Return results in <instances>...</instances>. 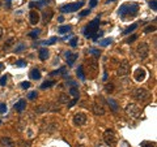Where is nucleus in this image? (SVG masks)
Listing matches in <instances>:
<instances>
[{"instance_id": "f257e3e1", "label": "nucleus", "mask_w": 157, "mask_h": 147, "mask_svg": "<svg viewBox=\"0 0 157 147\" xmlns=\"http://www.w3.org/2000/svg\"><path fill=\"white\" fill-rule=\"evenodd\" d=\"M137 11H139V5L136 3H124L123 5H121L118 13H119V16L122 18H127V17L136 16Z\"/></svg>"}, {"instance_id": "f03ea898", "label": "nucleus", "mask_w": 157, "mask_h": 147, "mask_svg": "<svg viewBox=\"0 0 157 147\" xmlns=\"http://www.w3.org/2000/svg\"><path fill=\"white\" fill-rule=\"evenodd\" d=\"M98 26H100V18H94L93 21H90V22L86 25V27L84 29V34H85V37L92 38L93 34L98 31Z\"/></svg>"}, {"instance_id": "7ed1b4c3", "label": "nucleus", "mask_w": 157, "mask_h": 147, "mask_svg": "<svg viewBox=\"0 0 157 147\" xmlns=\"http://www.w3.org/2000/svg\"><path fill=\"white\" fill-rule=\"evenodd\" d=\"M85 4V2H77V3H71V4H66V5H63L62 8H60V11L63 12V13H72V12H76V11H78L82 5Z\"/></svg>"}, {"instance_id": "20e7f679", "label": "nucleus", "mask_w": 157, "mask_h": 147, "mask_svg": "<svg viewBox=\"0 0 157 147\" xmlns=\"http://www.w3.org/2000/svg\"><path fill=\"white\" fill-rule=\"evenodd\" d=\"M149 91L147 90V89H143V87H139V89H136L134 91V98L136 100H139V102H145V100H148L149 99Z\"/></svg>"}, {"instance_id": "39448f33", "label": "nucleus", "mask_w": 157, "mask_h": 147, "mask_svg": "<svg viewBox=\"0 0 157 147\" xmlns=\"http://www.w3.org/2000/svg\"><path fill=\"white\" fill-rule=\"evenodd\" d=\"M126 113L130 117H132V119H137L141 115V109L136 104H128L126 107Z\"/></svg>"}, {"instance_id": "423d86ee", "label": "nucleus", "mask_w": 157, "mask_h": 147, "mask_svg": "<svg viewBox=\"0 0 157 147\" xmlns=\"http://www.w3.org/2000/svg\"><path fill=\"white\" fill-rule=\"evenodd\" d=\"M104 141H105V143L109 145V146L115 145L117 143V135H115V133L111 129H107L104 133Z\"/></svg>"}, {"instance_id": "0eeeda50", "label": "nucleus", "mask_w": 157, "mask_h": 147, "mask_svg": "<svg viewBox=\"0 0 157 147\" xmlns=\"http://www.w3.org/2000/svg\"><path fill=\"white\" fill-rule=\"evenodd\" d=\"M130 70H131V68H130L128 61L124 60V61L121 63L119 68H118V76H119V77H124L127 74H130Z\"/></svg>"}, {"instance_id": "6e6552de", "label": "nucleus", "mask_w": 157, "mask_h": 147, "mask_svg": "<svg viewBox=\"0 0 157 147\" xmlns=\"http://www.w3.org/2000/svg\"><path fill=\"white\" fill-rule=\"evenodd\" d=\"M148 52H149V47L147 43H140L139 46H137V56H139L140 59H145L147 56H148Z\"/></svg>"}, {"instance_id": "1a4fd4ad", "label": "nucleus", "mask_w": 157, "mask_h": 147, "mask_svg": "<svg viewBox=\"0 0 157 147\" xmlns=\"http://www.w3.org/2000/svg\"><path fill=\"white\" fill-rule=\"evenodd\" d=\"M85 122H86V115L82 113V112H78V113H76L75 117H73V124L77 126H82Z\"/></svg>"}, {"instance_id": "9d476101", "label": "nucleus", "mask_w": 157, "mask_h": 147, "mask_svg": "<svg viewBox=\"0 0 157 147\" xmlns=\"http://www.w3.org/2000/svg\"><path fill=\"white\" fill-rule=\"evenodd\" d=\"M147 77V72L145 69H143V68H137V69L134 72V78L136 82H143L145 80Z\"/></svg>"}, {"instance_id": "9b49d317", "label": "nucleus", "mask_w": 157, "mask_h": 147, "mask_svg": "<svg viewBox=\"0 0 157 147\" xmlns=\"http://www.w3.org/2000/svg\"><path fill=\"white\" fill-rule=\"evenodd\" d=\"M39 20H41L39 13L37 11H30V13H29V21H30L32 25H37L39 22Z\"/></svg>"}, {"instance_id": "f8f14e48", "label": "nucleus", "mask_w": 157, "mask_h": 147, "mask_svg": "<svg viewBox=\"0 0 157 147\" xmlns=\"http://www.w3.org/2000/svg\"><path fill=\"white\" fill-rule=\"evenodd\" d=\"M0 145L3 147H14L16 146L14 141L12 138H9V137H3V138L0 139Z\"/></svg>"}, {"instance_id": "ddd939ff", "label": "nucleus", "mask_w": 157, "mask_h": 147, "mask_svg": "<svg viewBox=\"0 0 157 147\" xmlns=\"http://www.w3.org/2000/svg\"><path fill=\"white\" fill-rule=\"evenodd\" d=\"M93 112H94V115H97V116H102V115H105V108L102 107V104L94 103V104H93Z\"/></svg>"}, {"instance_id": "4468645a", "label": "nucleus", "mask_w": 157, "mask_h": 147, "mask_svg": "<svg viewBox=\"0 0 157 147\" xmlns=\"http://www.w3.org/2000/svg\"><path fill=\"white\" fill-rule=\"evenodd\" d=\"M25 107H26V100L21 99V100H18L16 104H14V109H16L17 112H22L24 109H25Z\"/></svg>"}, {"instance_id": "2eb2a0df", "label": "nucleus", "mask_w": 157, "mask_h": 147, "mask_svg": "<svg viewBox=\"0 0 157 147\" xmlns=\"http://www.w3.org/2000/svg\"><path fill=\"white\" fill-rule=\"evenodd\" d=\"M66 57H67V63L68 65H73V63L77 60V53H71V52H67L66 53Z\"/></svg>"}, {"instance_id": "dca6fc26", "label": "nucleus", "mask_w": 157, "mask_h": 147, "mask_svg": "<svg viewBox=\"0 0 157 147\" xmlns=\"http://www.w3.org/2000/svg\"><path fill=\"white\" fill-rule=\"evenodd\" d=\"M38 56H39L41 60L45 61V60H47V59H48V56H50V52H48L47 48H41L39 52H38Z\"/></svg>"}, {"instance_id": "f3484780", "label": "nucleus", "mask_w": 157, "mask_h": 147, "mask_svg": "<svg viewBox=\"0 0 157 147\" xmlns=\"http://www.w3.org/2000/svg\"><path fill=\"white\" fill-rule=\"evenodd\" d=\"M50 3V0H42V2H32L30 3V8H34V7H37V8H42V7H45L46 4Z\"/></svg>"}, {"instance_id": "a211bd4d", "label": "nucleus", "mask_w": 157, "mask_h": 147, "mask_svg": "<svg viewBox=\"0 0 157 147\" xmlns=\"http://www.w3.org/2000/svg\"><path fill=\"white\" fill-rule=\"evenodd\" d=\"M52 16H54L52 11H45V12H43V16H42V21L45 23H47L52 18Z\"/></svg>"}, {"instance_id": "6ab92c4d", "label": "nucleus", "mask_w": 157, "mask_h": 147, "mask_svg": "<svg viewBox=\"0 0 157 147\" xmlns=\"http://www.w3.org/2000/svg\"><path fill=\"white\" fill-rule=\"evenodd\" d=\"M30 78L32 80H39V78H41V73H39V70L38 69H32V72H30Z\"/></svg>"}, {"instance_id": "aec40b11", "label": "nucleus", "mask_w": 157, "mask_h": 147, "mask_svg": "<svg viewBox=\"0 0 157 147\" xmlns=\"http://www.w3.org/2000/svg\"><path fill=\"white\" fill-rule=\"evenodd\" d=\"M47 109H50V104H42L39 107H36V112H38V113H41V112H46Z\"/></svg>"}, {"instance_id": "412c9836", "label": "nucleus", "mask_w": 157, "mask_h": 147, "mask_svg": "<svg viewBox=\"0 0 157 147\" xmlns=\"http://www.w3.org/2000/svg\"><path fill=\"white\" fill-rule=\"evenodd\" d=\"M86 63H88V68L92 69L93 73H96L97 72V63H96V60H88Z\"/></svg>"}, {"instance_id": "4be33fe9", "label": "nucleus", "mask_w": 157, "mask_h": 147, "mask_svg": "<svg viewBox=\"0 0 157 147\" xmlns=\"http://www.w3.org/2000/svg\"><path fill=\"white\" fill-rule=\"evenodd\" d=\"M71 31V26L70 25H64V26H60L58 29V33L59 34H67Z\"/></svg>"}, {"instance_id": "5701e85b", "label": "nucleus", "mask_w": 157, "mask_h": 147, "mask_svg": "<svg viewBox=\"0 0 157 147\" xmlns=\"http://www.w3.org/2000/svg\"><path fill=\"white\" fill-rule=\"evenodd\" d=\"M39 34H41V30H39V29H34V30H32L29 33V37L33 38V39H37L39 37Z\"/></svg>"}, {"instance_id": "b1692460", "label": "nucleus", "mask_w": 157, "mask_h": 147, "mask_svg": "<svg viewBox=\"0 0 157 147\" xmlns=\"http://www.w3.org/2000/svg\"><path fill=\"white\" fill-rule=\"evenodd\" d=\"M70 95H72L73 98H77V99H78V89L76 86H72L70 89Z\"/></svg>"}, {"instance_id": "393cba45", "label": "nucleus", "mask_w": 157, "mask_h": 147, "mask_svg": "<svg viewBox=\"0 0 157 147\" xmlns=\"http://www.w3.org/2000/svg\"><path fill=\"white\" fill-rule=\"evenodd\" d=\"M140 147H156L155 142H151V141H144L140 143Z\"/></svg>"}, {"instance_id": "a878e982", "label": "nucleus", "mask_w": 157, "mask_h": 147, "mask_svg": "<svg viewBox=\"0 0 157 147\" xmlns=\"http://www.w3.org/2000/svg\"><path fill=\"white\" fill-rule=\"evenodd\" d=\"M68 99H70V98H68L67 94H62L60 96H59V103H62V104H67Z\"/></svg>"}, {"instance_id": "bb28decb", "label": "nucleus", "mask_w": 157, "mask_h": 147, "mask_svg": "<svg viewBox=\"0 0 157 147\" xmlns=\"http://www.w3.org/2000/svg\"><path fill=\"white\" fill-rule=\"evenodd\" d=\"M77 77L80 78V80H84V78H85L84 68H82V66H78V68H77Z\"/></svg>"}, {"instance_id": "cd10ccee", "label": "nucleus", "mask_w": 157, "mask_h": 147, "mask_svg": "<svg viewBox=\"0 0 157 147\" xmlns=\"http://www.w3.org/2000/svg\"><path fill=\"white\" fill-rule=\"evenodd\" d=\"M107 103H109V106L111 107V109L114 111V112H117V111H118V106H117V102H115V100L109 99V100H107Z\"/></svg>"}, {"instance_id": "c85d7f7f", "label": "nucleus", "mask_w": 157, "mask_h": 147, "mask_svg": "<svg viewBox=\"0 0 157 147\" xmlns=\"http://www.w3.org/2000/svg\"><path fill=\"white\" fill-rule=\"evenodd\" d=\"M111 42H113V39H111V38H106V39H104V41H101V42H100V46L106 47V46H109Z\"/></svg>"}, {"instance_id": "c756f323", "label": "nucleus", "mask_w": 157, "mask_h": 147, "mask_svg": "<svg viewBox=\"0 0 157 147\" xmlns=\"http://www.w3.org/2000/svg\"><path fill=\"white\" fill-rule=\"evenodd\" d=\"M24 50H25V45H24V43H20L18 46L14 47V52H16V53L21 52V51H24Z\"/></svg>"}, {"instance_id": "7c9ffc66", "label": "nucleus", "mask_w": 157, "mask_h": 147, "mask_svg": "<svg viewBox=\"0 0 157 147\" xmlns=\"http://www.w3.org/2000/svg\"><path fill=\"white\" fill-rule=\"evenodd\" d=\"M136 27H137V25H136V23H134V25H131L130 27H127V29H126V30L123 31V34H130V33H131L132 30H135V29H136Z\"/></svg>"}, {"instance_id": "2f4dec72", "label": "nucleus", "mask_w": 157, "mask_h": 147, "mask_svg": "<svg viewBox=\"0 0 157 147\" xmlns=\"http://www.w3.org/2000/svg\"><path fill=\"white\" fill-rule=\"evenodd\" d=\"M149 7L152 8V11H157V0H151Z\"/></svg>"}, {"instance_id": "473e14b6", "label": "nucleus", "mask_w": 157, "mask_h": 147, "mask_svg": "<svg viewBox=\"0 0 157 147\" xmlns=\"http://www.w3.org/2000/svg\"><path fill=\"white\" fill-rule=\"evenodd\" d=\"M13 43H14V41H13V39H9V41L6 43V45H4V50H8V48L11 47V46L13 45Z\"/></svg>"}, {"instance_id": "72a5a7b5", "label": "nucleus", "mask_w": 157, "mask_h": 147, "mask_svg": "<svg viewBox=\"0 0 157 147\" xmlns=\"http://www.w3.org/2000/svg\"><path fill=\"white\" fill-rule=\"evenodd\" d=\"M100 37H102V31H97V33H94V34H93V35H92L93 41H97V39L100 38Z\"/></svg>"}, {"instance_id": "f704fd0d", "label": "nucleus", "mask_w": 157, "mask_h": 147, "mask_svg": "<svg viewBox=\"0 0 157 147\" xmlns=\"http://www.w3.org/2000/svg\"><path fill=\"white\" fill-rule=\"evenodd\" d=\"M7 112V106L4 103H0V113H6Z\"/></svg>"}, {"instance_id": "c9c22d12", "label": "nucleus", "mask_w": 157, "mask_h": 147, "mask_svg": "<svg viewBox=\"0 0 157 147\" xmlns=\"http://www.w3.org/2000/svg\"><path fill=\"white\" fill-rule=\"evenodd\" d=\"M37 91H32V92H29V95H28V98H29V99H36V98H37Z\"/></svg>"}, {"instance_id": "e433bc0d", "label": "nucleus", "mask_w": 157, "mask_h": 147, "mask_svg": "<svg viewBox=\"0 0 157 147\" xmlns=\"http://www.w3.org/2000/svg\"><path fill=\"white\" fill-rule=\"evenodd\" d=\"M88 52H90V53H92V55H94L96 57H98V56H100V55H101V52H100V51H98V50H89V51H88Z\"/></svg>"}, {"instance_id": "4c0bfd02", "label": "nucleus", "mask_w": 157, "mask_h": 147, "mask_svg": "<svg viewBox=\"0 0 157 147\" xmlns=\"http://www.w3.org/2000/svg\"><path fill=\"white\" fill-rule=\"evenodd\" d=\"M70 45H71V47H76L77 46V38H72L70 41Z\"/></svg>"}, {"instance_id": "58836bf2", "label": "nucleus", "mask_w": 157, "mask_h": 147, "mask_svg": "<svg viewBox=\"0 0 157 147\" xmlns=\"http://www.w3.org/2000/svg\"><path fill=\"white\" fill-rule=\"evenodd\" d=\"M16 66H20V68H22V66H26V63L24 61V60H18L16 63Z\"/></svg>"}, {"instance_id": "ea45409f", "label": "nucleus", "mask_w": 157, "mask_h": 147, "mask_svg": "<svg viewBox=\"0 0 157 147\" xmlns=\"http://www.w3.org/2000/svg\"><path fill=\"white\" fill-rule=\"evenodd\" d=\"M52 85H54V82H45L41 87H42V89H47V87H51Z\"/></svg>"}, {"instance_id": "a19ab883", "label": "nucleus", "mask_w": 157, "mask_h": 147, "mask_svg": "<svg viewBox=\"0 0 157 147\" xmlns=\"http://www.w3.org/2000/svg\"><path fill=\"white\" fill-rule=\"evenodd\" d=\"M21 87H22V89H29V87H30V82H28V81L22 82L21 83Z\"/></svg>"}, {"instance_id": "79ce46f5", "label": "nucleus", "mask_w": 157, "mask_h": 147, "mask_svg": "<svg viewBox=\"0 0 157 147\" xmlns=\"http://www.w3.org/2000/svg\"><path fill=\"white\" fill-rule=\"evenodd\" d=\"M155 30H156V27L151 25V26H148V27H145L144 31H145V33H152V31H155Z\"/></svg>"}, {"instance_id": "37998d69", "label": "nucleus", "mask_w": 157, "mask_h": 147, "mask_svg": "<svg viewBox=\"0 0 157 147\" xmlns=\"http://www.w3.org/2000/svg\"><path fill=\"white\" fill-rule=\"evenodd\" d=\"M6 83H7V76H3L2 78H0V85H6Z\"/></svg>"}, {"instance_id": "c03bdc74", "label": "nucleus", "mask_w": 157, "mask_h": 147, "mask_svg": "<svg viewBox=\"0 0 157 147\" xmlns=\"http://www.w3.org/2000/svg\"><path fill=\"white\" fill-rule=\"evenodd\" d=\"M136 38H137L136 35H132V37H130L128 39H127V43H132V42H134V41H135V39H136Z\"/></svg>"}, {"instance_id": "a18cd8bd", "label": "nucleus", "mask_w": 157, "mask_h": 147, "mask_svg": "<svg viewBox=\"0 0 157 147\" xmlns=\"http://www.w3.org/2000/svg\"><path fill=\"white\" fill-rule=\"evenodd\" d=\"M89 13H90L89 9H88V11H82V12L80 13V16H81V17H84V16H86V14H89Z\"/></svg>"}, {"instance_id": "49530a36", "label": "nucleus", "mask_w": 157, "mask_h": 147, "mask_svg": "<svg viewBox=\"0 0 157 147\" xmlns=\"http://www.w3.org/2000/svg\"><path fill=\"white\" fill-rule=\"evenodd\" d=\"M97 5V0H90V8H94Z\"/></svg>"}, {"instance_id": "de8ad7c7", "label": "nucleus", "mask_w": 157, "mask_h": 147, "mask_svg": "<svg viewBox=\"0 0 157 147\" xmlns=\"http://www.w3.org/2000/svg\"><path fill=\"white\" fill-rule=\"evenodd\" d=\"M94 147H110L109 145H106V143H97Z\"/></svg>"}, {"instance_id": "09e8293b", "label": "nucleus", "mask_w": 157, "mask_h": 147, "mask_svg": "<svg viewBox=\"0 0 157 147\" xmlns=\"http://www.w3.org/2000/svg\"><path fill=\"white\" fill-rule=\"evenodd\" d=\"M6 4H7V8H11V0H6Z\"/></svg>"}, {"instance_id": "8fccbe9b", "label": "nucleus", "mask_w": 157, "mask_h": 147, "mask_svg": "<svg viewBox=\"0 0 157 147\" xmlns=\"http://www.w3.org/2000/svg\"><path fill=\"white\" fill-rule=\"evenodd\" d=\"M2 38H3V29L0 27V39H2Z\"/></svg>"}, {"instance_id": "3c124183", "label": "nucleus", "mask_w": 157, "mask_h": 147, "mask_svg": "<svg viewBox=\"0 0 157 147\" xmlns=\"http://www.w3.org/2000/svg\"><path fill=\"white\" fill-rule=\"evenodd\" d=\"M113 89V86L110 85V86H106V90H111Z\"/></svg>"}, {"instance_id": "603ef678", "label": "nucleus", "mask_w": 157, "mask_h": 147, "mask_svg": "<svg viewBox=\"0 0 157 147\" xmlns=\"http://www.w3.org/2000/svg\"><path fill=\"white\" fill-rule=\"evenodd\" d=\"M0 68H2V64H0Z\"/></svg>"}, {"instance_id": "864d4df0", "label": "nucleus", "mask_w": 157, "mask_h": 147, "mask_svg": "<svg viewBox=\"0 0 157 147\" xmlns=\"http://www.w3.org/2000/svg\"><path fill=\"white\" fill-rule=\"evenodd\" d=\"M0 124H2V121H0Z\"/></svg>"}]
</instances>
